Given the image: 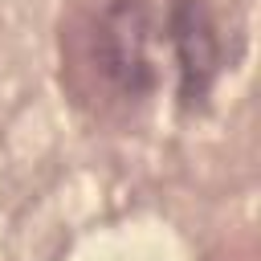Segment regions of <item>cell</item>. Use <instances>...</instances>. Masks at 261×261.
<instances>
[{
  "label": "cell",
  "instance_id": "obj_2",
  "mask_svg": "<svg viewBox=\"0 0 261 261\" xmlns=\"http://www.w3.org/2000/svg\"><path fill=\"white\" fill-rule=\"evenodd\" d=\"M163 33H167V49L179 73V98L200 102L220 69V41H216V24L208 8L200 0H171L163 16Z\"/></svg>",
  "mask_w": 261,
  "mask_h": 261
},
{
  "label": "cell",
  "instance_id": "obj_1",
  "mask_svg": "<svg viewBox=\"0 0 261 261\" xmlns=\"http://www.w3.org/2000/svg\"><path fill=\"white\" fill-rule=\"evenodd\" d=\"M151 33H155V12L147 8V0H114L98 16L94 61L122 98H143L155 86Z\"/></svg>",
  "mask_w": 261,
  "mask_h": 261
}]
</instances>
